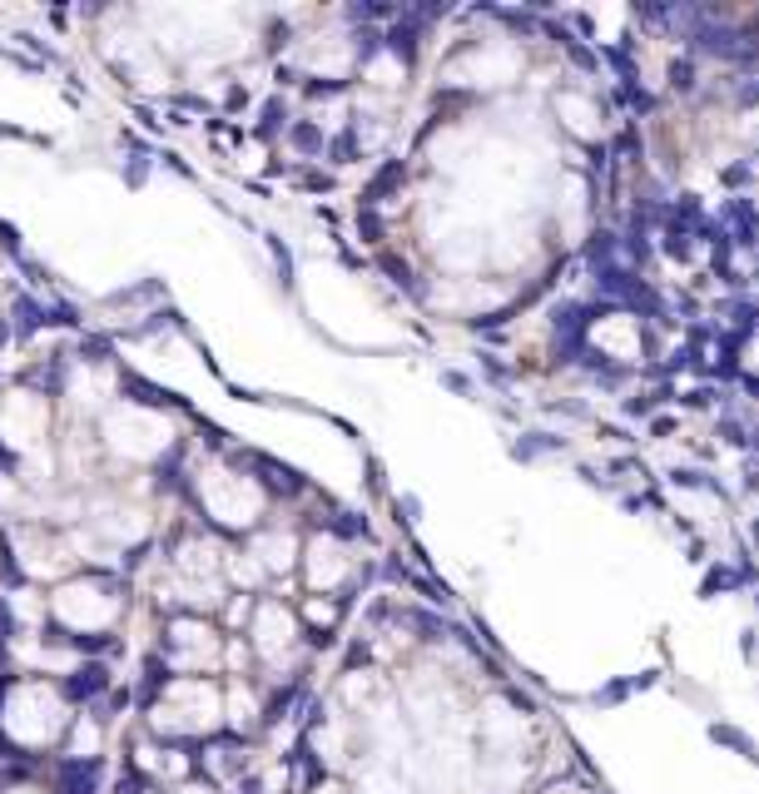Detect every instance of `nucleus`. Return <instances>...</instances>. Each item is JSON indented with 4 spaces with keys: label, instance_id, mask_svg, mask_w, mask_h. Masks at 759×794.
Wrapping results in <instances>:
<instances>
[{
    "label": "nucleus",
    "instance_id": "nucleus-2",
    "mask_svg": "<svg viewBox=\"0 0 759 794\" xmlns=\"http://www.w3.org/2000/svg\"><path fill=\"white\" fill-rule=\"evenodd\" d=\"M100 760H65L60 765V794H95Z\"/></svg>",
    "mask_w": 759,
    "mask_h": 794
},
{
    "label": "nucleus",
    "instance_id": "nucleus-5",
    "mask_svg": "<svg viewBox=\"0 0 759 794\" xmlns=\"http://www.w3.org/2000/svg\"><path fill=\"white\" fill-rule=\"evenodd\" d=\"M115 794H144V775H120Z\"/></svg>",
    "mask_w": 759,
    "mask_h": 794
},
{
    "label": "nucleus",
    "instance_id": "nucleus-1",
    "mask_svg": "<svg viewBox=\"0 0 759 794\" xmlns=\"http://www.w3.org/2000/svg\"><path fill=\"white\" fill-rule=\"evenodd\" d=\"M105 690H110V670H105L100 661H85L70 680H65V695H70V700H100Z\"/></svg>",
    "mask_w": 759,
    "mask_h": 794
},
{
    "label": "nucleus",
    "instance_id": "nucleus-3",
    "mask_svg": "<svg viewBox=\"0 0 759 794\" xmlns=\"http://www.w3.org/2000/svg\"><path fill=\"white\" fill-rule=\"evenodd\" d=\"M288 139H293L298 149H323V134L313 130V125H293V130H288Z\"/></svg>",
    "mask_w": 759,
    "mask_h": 794
},
{
    "label": "nucleus",
    "instance_id": "nucleus-4",
    "mask_svg": "<svg viewBox=\"0 0 759 794\" xmlns=\"http://www.w3.org/2000/svg\"><path fill=\"white\" fill-rule=\"evenodd\" d=\"M10 636H15V616H10V606L0 601V661H5V646H10Z\"/></svg>",
    "mask_w": 759,
    "mask_h": 794
}]
</instances>
